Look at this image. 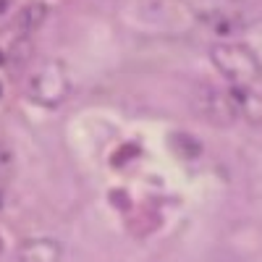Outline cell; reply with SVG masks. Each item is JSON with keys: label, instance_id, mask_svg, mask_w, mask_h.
Returning a JSON list of instances; mask_svg holds the SVG:
<instances>
[{"label": "cell", "instance_id": "1", "mask_svg": "<svg viewBox=\"0 0 262 262\" xmlns=\"http://www.w3.org/2000/svg\"><path fill=\"white\" fill-rule=\"evenodd\" d=\"M212 60L221 69L223 76L236 81L242 90H257L262 84V69L254 58V53L244 45H215Z\"/></svg>", "mask_w": 262, "mask_h": 262}, {"label": "cell", "instance_id": "2", "mask_svg": "<svg viewBox=\"0 0 262 262\" xmlns=\"http://www.w3.org/2000/svg\"><path fill=\"white\" fill-rule=\"evenodd\" d=\"M194 111L202 113L207 121L217 126H228L236 118V102H233V95L221 92L207 84H200L194 92Z\"/></svg>", "mask_w": 262, "mask_h": 262}, {"label": "cell", "instance_id": "3", "mask_svg": "<svg viewBox=\"0 0 262 262\" xmlns=\"http://www.w3.org/2000/svg\"><path fill=\"white\" fill-rule=\"evenodd\" d=\"M29 95L45 105H58L66 95V79L60 74L58 66H50V69L39 71L32 81H29Z\"/></svg>", "mask_w": 262, "mask_h": 262}, {"label": "cell", "instance_id": "4", "mask_svg": "<svg viewBox=\"0 0 262 262\" xmlns=\"http://www.w3.org/2000/svg\"><path fill=\"white\" fill-rule=\"evenodd\" d=\"M58 259H60V244L53 238H32L18 252V262H58Z\"/></svg>", "mask_w": 262, "mask_h": 262}, {"label": "cell", "instance_id": "5", "mask_svg": "<svg viewBox=\"0 0 262 262\" xmlns=\"http://www.w3.org/2000/svg\"><path fill=\"white\" fill-rule=\"evenodd\" d=\"M42 21H45V8L42 6H29V8H24L18 13L16 24H18V29H24V32H34V29L42 27Z\"/></svg>", "mask_w": 262, "mask_h": 262}, {"label": "cell", "instance_id": "6", "mask_svg": "<svg viewBox=\"0 0 262 262\" xmlns=\"http://www.w3.org/2000/svg\"><path fill=\"white\" fill-rule=\"evenodd\" d=\"M170 147L179 152V155H184V158H196L202 152V144L196 142L194 137H189V134H170Z\"/></svg>", "mask_w": 262, "mask_h": 262}, {"label": "cell", "instance_id": "7", "mask_svg": "<svg viewBox=\"0 0 262 262\" xmlns=\"http://www.w3.org/2000/svg\"><path fill=\"white\" fill-rule=\"evenodd\" d=\"M32 53H34V45H32L29 39H16L13 48H11V63L24 66V63H29Z\"/></svg>", "mask_w": 262, "mask_h": 262}, {"label": "cell", "instance_id": "8", "mask_svg": "<svg viewBox=\"0 0 262 262\" xmlns=\"http://www.w3.org/2000/svg\"><path fill=\"white\" fill-rule=\"evenodd\" d=\"M6 63V55H3V50H0V66H3Z\"/></svg>", "mask_w": 262, "mask_h": 262}, {"label": "cell", "instance_id": "9", "mask_svg": "<svg viewBox=\"0 0 262 262\" xmlns=\"http://www.w3.org/2000/svg\"><path fill=\"white\" fill-rule=\"evenodd\" d=\"M0 205H3V196H0Z\"/></svg>", "mask_w": 262, "mask_h": 262}, {"label": "cell", "instance_id": "10", "mask_svg": "<svg viewBox=\"0 0 262 262\" xmlns=\"http://www.w3.org/2000/svg\"><path fill=\"white\" fill-rule=\"evenodd\" d=\"M0 249H3V242H0Z\"/></svg>", "mask_w": 262, "mask_h": 262}]
</instances>
